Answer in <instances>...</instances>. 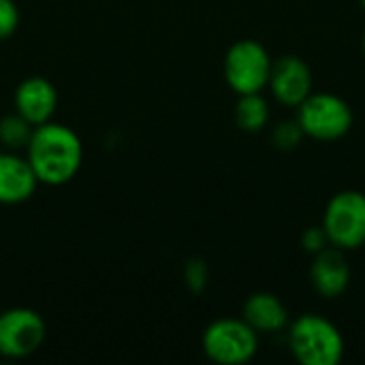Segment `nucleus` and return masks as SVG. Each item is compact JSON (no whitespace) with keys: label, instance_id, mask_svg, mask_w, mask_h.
<instances>
[{"label":"nucleus","instance_id":"obj_3","mask_svg":"<svg viewBox=\"0 0 365 365\" xmlns=\"http://www.w3.org/2000/svg\"><path fill=\"white\" fill-rule=\"evenodd\" d=\"M297 122L306 137L317 141H336L351 130L353 109L338 94L312 92L297 107Z\"/></svg>","mask_w":365,"mask_h":365},{"label":"nucleus","instance_id":"obj_9","mask_svg":"<svg viewBox=\"0 0 365 365\" xmlns=\"http://www.w3.org/2000/svg\"><path fill=\"white\" fill-rule=\"evenodd\" d=\"M312 265H310V282L312 289L325 297V299H336L340 297L349 284H351V265L344 257V250L327 246L325 250L312 255Z\"/></svg>","mask_w":365,"mask_h":365},{"label":"nucleus","instance_id":"obj_10","mask_svg":"<svg viewBox=\"0 0 365 365\" xmlns=\"http://www.w3.org/2000/svg\"><path fill=\"white\" fill-rule=\"evenodd\" d=\"M15 111L19 115H24L30 124L38 126L51 120V115L56 113L58 107V92L56 86L41 77V75H32L26 77L17 88H15Z\"/></svg>","mask_w":365,"mask_h":365},{"label":"nucleus","instance_id":"obj_16","mask_svg":"<svg viewBox=\"0 0 365 365\" xmlns=\"http://www.w3.org/2000/svg\"><path fill=\"white\" fill-rule=\"evenodd\" d=\"M184 280H186V287L192 293H201L207 287V280H210L207 263L203 259H190V261H186V265H184Z\"/></svg>","mask_w":365,"mask_h":365},{"label":"nucleus","instance_id":"obj_15","mask_svg":"<svg viewBox=\"0 0 365 365\" xmlns=\"http://www.w3.org/2000/svg\"><path fill=\"white\" fill-rule=\"evenodd\" d=\"M304 130L297 120L278 122L272 130V141L278 150H295L304 141Z\"/></svg>","mask_w":365,"mask_h":365},{"label":"nucleus","instance_id":"obj_2","mask_svg":"<svg viewBox=\"0 0 365 365\" xmlns=\"http://www.w3.org/2000/svg\"><path fill=\"white\" fill-rule=\"evenodd\" d=\"M289 349L302 365H338L344 357V338L336 323L308 312L289 327Z\"/></svg>","mask_w":365,"mask_h":365},{"label":"nucleus","instance_id":"obj_1","mask_svg":"<svg viewBox=\"0 0 365 365\" xmlns=\"http://www.w3.org/2000/svg\"><path fill=\"white\" fill-rule=\"evenodd\" d=\"M26 158L38 184L62 186L77 175L83 160V145L73 128L49 120L34 126L26 145Z\"/></svg>","mask_w":365,"mask_h":365},{"label":"nucleus","instance_id":"obj_12","mask_svg":"<svg viewBox=\"0 0 365 365\" xmlns=\"http://www.w3.org/2000/svg\"><path fill=\"white\" fill-rule=\"evenodd\" d=\"M242 319L257 334H276L287 327L289 310L278 295L261 291L246 299V304L242 308Z\"/></svg>","mask_w":365,"mask_h":365},{"label":"nucleus","instance_id":"obj_14","mask_svg":"<svg viewBox=\"0 0 365 365\" xmlns=\"http://www.w3.org/2000/svg\"><path fill=\"white\" fill-rule=\"evenodd\" d=\"M34 124H30L24 115L9 113L0 118V145L6 150H26L30 137H32Z\"/></svg>","mask_w":365,"mask_h":365},{"label":"nucleus","instance_id":"obj_19","mask_svg":"<svg viewBox=\"0 0 365 365\" xmlns=\"http://www.w3.org/2000/svg\"><path fill=\"white\" fill-rule=\"evenodd\" d=\"M361 45H364V53H365V32H364V41H361Z\"/></svg>","mask_w":365,"mask_h":365},{"label":"nucleus","instance_id":"obj_20","mask_svg":"<svg viewBox=\"0 0 365 365\" xmlns=\"http://www.w3.org/2000/svg\"><path fill=\"white\" fill-rule=\"evenodd\" d=\"M359 2H361V6H364V9H365V0H359Z\"/></svg>","mask_w":365,"mask_h":365},{"label":"nucleus","instance_id":"obj_8","mask_svg":"<svg viewBox=\"0 0 365 365\" xmlns=\"http://www.w3.org/2000/svg\"><path fill=\"white\" fill-rule=\"evenodd\" d=\"M269 90L284 107H299L312 94V71L304 58L287 53L272 62Z\"/></svg>","mask_w":365,"mask_h":365},{"label":"nucleus","instance_id":"obj_18","mask_svg":"<svg viewBox=\"0 0 365 365\" xmlns=\"http://www.w3.org/2000/svg\"><path fill=\"white\" fill-rule=\"evenodd\" d=\"M302 246H304L306 252L317 255V252L325 250L327 246H331V242H329V237H327V233H325V229H323V225H321V227H308V229L304 231V235H302Z\"/></svg>","mask_w":365,"mask_h":365},{"label":"nucleus","instance_id":"obj_7","mask_svg":"<svg viewBox=\"0 0 365 365\" xmlns=\"http://www.w3.org/2000/svg\"><path fill=\"white\" fill-rule=\"evenodd\" d=\"M45 342V321L30 308H11L0 314V355L9 359L30 357Z\"/></svg>","mask_w":365,"mask_h":365},{"label":"nucleus","instance_id":"obj_4","mask_svg":"<svg viewBox=\"0 0 365 365\" xmlns=\"http://www.w3.org/2000/svg\"><path fill=\"white\" fill-rule=\"evenodd\" d=\"M203 353L220 365H242L255 359L259 334L244 319H218L203 331Z\"/></svg>","mask_w":365,"mask_h":365},{"label":"nucleus","instance_id":"obj_5","mask_svg":"<svg viewBox=\"0 0 365 365\" xmlns=\"http://www.w3.org/2000/svg\"><path fill=\"white\" fill-rule=\"evenodd\" d=\"M272 58L265 45H261L255 38H242L233 43L225 56V79L229 88L240 94H255L263 92V88L269 83L272 73Z\"/></svg>","mask_w":365,"mask_h":365},{"label":"nucleus","instance_id":"obj_17","mask_svg":"<svg viewBox=\"0 0 365 365\" xmlns=\"http://www.w3.org/2000/svg\"><path fill=\"white\" fill-rule=\"evenodd\" d=\"M19 26V9L13 0H0V41L9 38Z\"/></svg>","mask_w":365,"mask_h":365},{"label":"nucleus","instance_id":"obj_11","mask_svg":"<svg viewBox=\"0 0 365 365\" xmlns=\"http://www.w3.org/2000/svg\"><path fill=\"white\" fill-rule=\"evenodd\" d=\"M38 186V180L28 158L6 150L0 152V203L17 205L28 201Z\"/></svg>","mask_w":365,"mask_h":365},{"label":"nucleus","instance_id":"obj_6","mask_svg":"<svg viewBox=\"0 0 365 365\" xmlns=\"http://www.w3.org/2000/svg\"><path fill=\"white\" fill-rule=\"evenodd\" d=\"M323 229L331 246L340 250H357L365 244V195L359 190H342L334 195L323 214Z\"/></svg>","mask_w":365,"mask_h":365},{"label":"nucleus","instance_id":"obj_13","mask_svg":"<svg viewBox=\"0 0 365 365\" xmlns=\"http://www.w3.org/2000/svg\"><path fill=\"white\" fill-rule=\"evenodd\" d=\"M269 120V105L261 96V92L255 94H240L235 105V122L246 133H259L265 128Z\"/></svg>","mask_w":365,"mask_h":365}]
</instances>
